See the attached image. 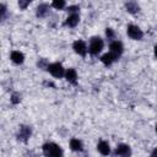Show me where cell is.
I'll return each instance as SVG.
<instances>
[{
  "label": "cell",
  "instance_id": "obj_1",
  "mask_svg": "<svg viewBox=\"0 0 157 157\" xmlns=\"http://www.w3.org/2000/svg\"><path fill=\"white\" fill-rule=\"evenodd\" d=\"M45 157H63V150L59 145L54 142H47L42 147Z\"/></svg>",
  "mask_w": 157,
  "mask_h": 157
},
{
  "label": "cell",
  "instance_id": "obj_2",
  "mask_svg": "<svg viewBox=\"0 0 157 157\" xmlns=\"http://www.w3.org/2000/svg\"><path fill=\"white\" fill-rule=\"evenodd\" d=\"M103 40L99 37H92L90 40V45H88V52L92 55H98L101 53V50L103 49Z\"/></svg>",
  "mask_w": 157,
  "mask_h": 157
},
{
  "label": "cell",
  "instance_id": "obj_3",
  "mask_svg": "<svg viewBox=\"0 0 157 157\" xmlns=\"http://www.w3.org/2000/svg\"><path fill=\"white\" fill-rule=\"evenodd\" d=\"M47 70L54 76V77H63L65 76V69L63 67V65L60 63H53V64H49Z\"/></svg>",
  "mask_w": 157,
  "mask_h": 157
},
{
  "label": "cell",
  "instance_id": "obj_4",
  "mask_svg": "<svg viewBox=\"0 0 157 157\" xmlns=\"http://www.w3.org/2000/svg\"><path fill=\"white\" fill-rule=\"evenodd\" d=\"M126 32H128V36L131 39H135V40H140L144 37V32L136 25H129L128 28H126Z\"/></svg>",
  "mask_w": 157,
  "mask_h": 157
},
{
  "label": "cell",
  "instance_id": "obj_5",
  "mask_svg": "<svg viewBox=\"0 0 157 157\" xmlns=\"http://www.w3.org/2000/svg\"><path fill=\"white\" fill-rule=\"evenodd\" d=\"M72 49L75 50L76 54L82 55V56H85V55L87 54V50H88L86 43H85L83 40H81V39H77V40L74 42V44H72Z\"/></svg>",
  "mask_w": 157,
  "mask_h": 157
},
{
  "label": "cell",
  "instance_id": "obj_6",
  "mask_svg": "<svg viewBox=\"0 0 157 157\" xmlns=\"http://www.w3.org/2000/svg\"><path fill=\"white\" fill-rule=\"evenodd\" d=\"M109 53H112L114 56H115V59H118L121 54H123V50H124V47H123V44H121V42H119V40H113L112 43H110V45H109Z\"/></svg>",
  "mask_w": 157,
  "mask_h": 157
},
{
  "label": "cell",
  "instance_id": "obj_7",
  "mask_svg": "<svg viewBox=\"0 0 157 157\" xmlns=\"http://www.w3.org/2000/svg\"><path fill=\"white\" fill-rule=\"evenodd\" d=\"M31 134H32V129L27 125H22L20 126V130H18V134H17V139L23 141V142H27V140L31 137Z\"/></svg>",
  "mask_w": 157,
  "mask_h": 157
},
{
  "label": "cell",
  "instance_id": "obj_8",
  "mask_svg": "<svg viewBox=\"0 0 157 157\" xmlns=\"http://www.w3.org/2000/svg\"><path fill=\"white\" fill-rule=\"evenodd\" d=\"M115 155L119 156V157H130L131 156V148H130L129 145L120 144L115 148Z\"/></svg>",
  "mask_w": 157,
  "mask_h": 157
},
{
  "label": "cell",
  "instance_id": "obj_9",
  "mask_svg": "<svg viewBox=\"0 0 157 157\" xmlns=\"http://www.w3.org/2000/svg\"><path fill=\"white\" fill-rule=\"evenodd\" d=\"M97 150H98L99 153L103 155V156H108V155L110 153V146H109V144H108L107 141H103V140L98 142Z\"/></svg>",
  "mask_w": 157,
  "mask_h": 157
},
{
  "label": "cell",
  "instance_id": "obj_10",
  "mask_svg": "<svg viewBox=\"0 0 157 157\" xmlns=\"http://www.w3.org/2000/svg\"><path fill=\"white\" fill-rule=\"evenodd\" d=\"M80 22V16L78 13H70L65 21V25L69 26V27H75L77 26V23Z\"/></svg>",
  "mask_w": 157,
  "mask_h": 157
},
{
  "label": "cell",
  "instance_id": "obj_11",
  "mask_svg": "<svg viewBox=\"0 0 157 157\" xmlns=\"http://www.w3.org/2000/svg\"><path fill=\"white\" fill-rule=\"evenodd\" d=\"M65 78L70 82V83H76V81H77V72H76V70L75 69H72V67H70V69H67L66 71H65Z\"/></svg>",
  "mask_w": 157,
  "mask_h": 157
},
{
  "label": "cell",
  "instance_id": "obj_12",
  "mask_svg": "<svg viewBox=\"0 0 157 157\" xmlns=\"http://www.w3.org/2000/svg\"><path fill=\"white\" fill-rule=\"evenodd\" d=\"M10 58H11V61L15 63V64H17V65L22 64L23 60H25V55H23L21 52H18V50H13V52L11 53Z\"/></svg>",
  "mask_w": 157,
  "mask_h": 157
},
{
  "label": "cell",
  "instance_id": "obj_13",
  "mask_svg": "<svg viewBox=\"0 0 157 157\" xmlns=\"http://www.w3.org/2000/svg\"><path fill=\"white\" fill-rule=\"evenodd\" d=\"M115 60H117V59H115V56H114L112 53H105V54H103V55L101 56V61H102L105 66H110Z\"/></svg>",
  "mask_w": 157,
  "mask_h": 157
},
{
  "label": "cell",
  "instance_id": "obj_14",
  "mask_svg": "<svg viewBox=\"0 0 157 157\" xmlns=\"http://www.w3.org/2000/svg\"><path fill=\"white\" fill-rule=\"evenodd\" d=\"M48 12H49V5L48 4H39L37 7V11H36L38 17H45L48 15Z\"/></svg>",
  "mask_w": 157,
  "mask_h": 157
},
{
  "label": "cell",
  "instance_id": "obj_15",
  "mask_svg": "<svg viewBox=\"0 0 157 157\" xmlns=\"http://www.w3.org/2000/svg\"><path fill=\"white\" fill-rule=\"evenodd\" d=\"M70 148L72 150V151H82L83 150V145H82V142L78 140V139H71L70 140Z\"/></svg>",
  "mask_w": 157,
  "mask_h": 157
},
{
  "label": "cell",
  "instance_id": "obj_16",
  "mask_svg": "<svg viewBox=\"0 0 157 157\" xmlns=\"http://www.w3.org/2000/svg\"><path fill=\"white\" fill-rule=\"evenodd\" d=\"M125 9H126V11L130 12V13H136V12H139L140 6H139L137 2H135V1H129V2L125 4Z\"/></svg>",
  "mask_w": 157,
  "mask_h": 157
},
{
  "label": "cell",
  "instance_id": "obj_17",
  "mask_svg": "<svg viewBox=\"0 0 157 157\" xmlns=\"http://www.w3.org/2000/svg\"><path fill=\"white\" fill-rule=\"evenodd\" d=\"M65 1L64 0H54L53 2H52V6L53 7H55V9H58V10H60V9H64L65 7Z\"/></svg>",
  "mask_w": 157,
  "mask_h": 157
},
{
  "label": "cell",
  "instance_id": "obj_18",
  "mask_svg": "<svg viewBox=\"0 0 157 157\" xmlns=\"http://www.w3.org/2000/svg\"><path fill=\"white\" fill-rule=\"evenodd\" d=\"M10 101H11L12 104H18L21 102V94L20 93H12Z\"/></svg>",
  "mask_w": 157,
  "mask_h": 157
},
{
  "label": "cell",
  "instance_id": "obj_19",
  "mask_svg": "<svg viewBox=\"0 0 157 157\" xmlns=\"http://www.w3.org/2000/svg\"><path fill=\"white\" fill-rule=\"evenodd\" d=\"M105 36H107V38H108L109 40H112V39H114L115 33H114V31H113L112 28H107V29H105Z\"/></svg>",
  "mask_w": 157,
  "mask_h": 157
},
{
  "label": "cell",
  "instance_id": "obj_20",
  "mask_svg": "<svg viewBox=\"0 0 157 157\" xmlns=\"http://www.w3.org/2000/svg\"><path fill=\"white\" fill-rule=\"evenodd\" d=\"M28 5H29V0H20L18 1V6L21 9H26Z\"/></svg>",
  "mask_w": 157,
  "mask_h": 157
},
{
  "label": "cell",
  "instance_id": "obj_21",
  "mask_svg": "<svg viewBox=\"0 0 157 157\" xmlns=\"http://www.w3.org/2000/svg\"><path fill=\"white\" fill-rule=\"evenodd\" d=\"M77 10H80V6H77V5H72V6L67 7V11L71 13H77Z\"/></svg>",
  "mask_w": 157,
  "mask_h": 157
},
{
  "label": "cell",
  "instance_id": "obj_22",
  "mask_svg": "<svg viewBox=\"0 0 157 157\" xmlns=\"http://www.w3.org/2000/svg\"><path fill=\"white\" fill-rule=\"evenodd\" d=\"M0 11H1V16H2V18H4V16H5V13H6V7H5L4 4L0 5Z\"/></svg>",
  "mask_w": 157,
  "mask_h": 157
},
{
  "label": "cell",
  "instance_id": "obj_23",
  "mask_svg": "<svg viewBox=\"0 0 157 157\" xmlns=\"http://www.w3.org/2000/svg\"><path fill=\"white\" fill-rule=\"evenodd\" d=\"M45 64H47V60H44V59H42L40 61H38V66H39V67H44Z\"/></svg>",
  "mask_w": 157,
  "mask_h": 157
},
{
  "label": "cell",
  "instance_id": "obj_24",
  "mask_svg": "<svg viewBox=\"0 0 157 157\" xmlns=\"http://www.w3.org/2000/svg\"><path fill=\"white\" fill-rule=\"evenodd\" d=\"M151 157H157V148H156V150H153V152L151 153Z\"/></svg>",
  "mask_w": 157,
  "mask_h": 157
},
{
  "label": "cell",
  "instance_id": "obj_25",
  "mask_svg": "<svg viewBox=\"0 0 157 157\" xmlns=\"http://www.w3.org/2000/svg\"><path fill=\"white\" fill-rule=\"evenodd\" d=\"M153 53H155V56L157 58V44L155 45V48H153Z\"/></svg>",
  "mask_w": 157,
  "mask_h": 157
},
{
  "label": "cell",
  "instance_id": "obj_26",
  "mask_svg": "<svg viewBox=\"0 0 157 157\" xmlns=\"http://www.w3.org/2000/svg\"><path fill=\"white\" fill-rule=\"evenodd\" d=\"M156 132H157V124H156Z\"/></svg>",
  "mask_w": 157,
  "mask_h": 157
}]
</instances>
